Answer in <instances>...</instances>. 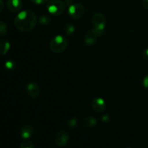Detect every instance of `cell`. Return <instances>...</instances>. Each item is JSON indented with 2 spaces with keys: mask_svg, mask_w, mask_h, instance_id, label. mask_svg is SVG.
<instances>
[{
  "mask_svg": "<svg viewBox=\"0 0 148 148\" xmlns=\"http://www.w3.org/2000/svg\"><path fill=\"white\" fill-rule=\"evenodd\" d=\"M37 16L31 10H24L20 12L14 18V25L22 32L31 31L37 23Z\"/></svg>",
  "mask_w": 148,
  "mask_h": 148,
  "instance_id": "6da1fadb",
  "label": "cell"
},
{
  "mask_svg": "<svg viewBox=\"0 0 148 148\" xmlns=\"http://www.w3.org/2000/svg\"><path fill=\"white\" fill-rule=\"evenodd\" d=\"M68 46V40L62 36H56L51 39L49 43V49L56 53L64 51Z\"/></svg>",
  "mask_w": 148,
  "mask_h": 148,
  "instance_id": "7a4b0ae2",
  "label": "cell"
},
{
  "mask_svg": "<svg viewBox=\"0 0 148 148\" xmlns=\"http://www.w3.org/2000/svg\"><path fill=\"white\" fill-rule=\"evenodd\" d=\"M92 25L98 36L102 35L106 25V18L105 15L101 12L95 13L92 17Z\"/></svg>",
  "mask_w": 148,
  "mask_h": 148,
  "instance_id": "3957f363",
  "label": "cell"
},
{
  "mask_svg": "<svg viewBox=\"0 0 148 148\" xmlns=\"http://www.w3.org/2000/svg\"><path fill=\"white\" fill-rule=\"evenodd\" d=\"M46 8L51 15L59 16L64 12L66 4L61 0H51L48 2Z\"/></svg>",
  "mask_w": 148,
  "mask_h": 148,
  "instance_id": "277c9868",
  "label": "cell"
},
{
  "mask_svg": "<svg viewBox=\"0 0 148 148\" xmlns=\"http://www.w3.org/2000/svg\"><path fill=\"white\" fill-rule=\"evenodd\" d=\"M85 12V8L82 4L79 3H75V4H71L68 9V14L70 16L71 18L77 19L81 18L83 17Z\"/></svg>",
  "mask_w": 148,
  "mask_h": 148,
  "instance_id": "5b68a950",
  "label": "cell"
},
{
  "mask_svg": "<svg viewBox=\"0 0 148 148\" xmlns=\"http://www.w3.org/2000/svg\"><path fill=\"white\" fill-rule=\"evenodd\" d=\"M69 140V134L66 131H60L54 137V143L59 147H64L67 145Z\"/></svg>",
  "mask_w": 148,
  "mask_h": 148,
  "instance_id": "8992f818",
  "label": "cell"
},
{
  "mask_svg": "<svg viewBox=\"0 0 148 148\" xmlns=\"http://www.w3.org/2000/svg\"><path fill=\"white\" fill-rule=\"evenodd\" d=\"M91 106H92V110L96 113L103 112L106 107L105 101L101 98H96L92 100Z\"/></svg>",
  "mask_w": 148,
  "mask_h": 148,
  "instance_id": "52a82bcc",
  "label": "cell"
},
{
  "mask_svg": "<svg viewBox=\"0 0 148 148\" xmlns=\"http://www.w3.org/2000/svg\"><path fill=\"white\" fill-rule=\"evenodd\" d=\"M26 89H27V92L28 93L29 96L32 98H38L40 94V87L36 83H34V82L28 84L27 85Z\"/></svg>",
  "mask_w": 148,
  "mask_h": 148,
  "instance_id": "ba28073f",
  "label": "cell"
},
{
  "mask_svg": "<svg viewBox=\"0 0 148 148\" xmlns=\"http://www.w3.org/2000/svg\"><path fill=\"white\" fill-rule=\"evenodd\" d=\"M7 7L9 11L16 13L20 11L23 7V3L21 0H7Z\"/></svg>",
  "mask_w": 148,
  "mask_h": 148,
  "instance_id": "9c48e42d",
  "label": "cell"
},
{
  "mask_svg": "<svg viewBox=\"0 0 148 148\" xmlns=\"http://www.w3.org/2000/svg\"><path fill=\"white\" fill-rule=\"evenodd\" d=\"M98 36V33L94 29L88 30L84 36V42L88 46H91L96 41Z\"/></svg>",
  "mask_w": 148,
  "mask_h": 148,
  "instance_id": "30bf717a",
  "label": "cell"
},
{
  "mask_svg": "<svg viewBox=\"0 0 148 148\" xmlns=\"http://www.w3.org/2000/svg\"><path fill=\"white\" fill-rule=\"evenodd\" d=\"M34 133V129L30 125H25L20 130V136L24 140H27L33 136Z\"/></svg>",
  "mask_w": 148,
  "mask_h": 148,
  "instance_id": "8fae6325",
  "label": "cell"
},
{
  "mask_svg": "<svg viewBox=\"0 0 148 148\" xmlns=\"http://www.w3.org/2000/svg\"><path fill=\"white\" fill-rule=\"evenodd\" d=\"M10 43L6 38H0V56H4L8 52Z\"/></svg>",
  "mask_w": 148,
  "mask_h": 148,
  "instance_id": "7c38bea8",
  "label": "cell"
},
{
  "mask_svg": "<svg viewBox=\"0 0 148 148\" xmlns=\"http://www.w3.org/2000/svg\"><path fill=\"white\" fill-rule=\"evenodd\" d=\"M82 124H83V126H85L87 128H91L96 125L97 120L94 117H87L83 120Z\"/></svg>",
  "mask_w": 148,
  "mask_h": 148,
  "instance_id": "4fadbf2b",
  "label": "cell"
},
{
  "mask_svg": "<svg viewBox=\"0 0 148 148\" xmlns=\"http://www.w3.org/2000/svg\"><path fill=\"white\" fill-rule=\"evenodd\" d=\"M75 30V26L71 23H66L63 27V31L66 36H71L74 33Z\"/></svg>",
  "mask_w": 148,
  "mask_h": 148,
  "instance_id": "5bb4252c",
  "label": "cell"
},
{
  "mask_svg": "<svg viewBox=\"0 0 148 148\" xmlns=\"http://www.w3.org/2000/svg\"><path fill=\"white\" fill-rule=\"evenodd\" d=\"M38 22L42 25H47L49 23H51V18L50 16L47 15V14H43V15L39 17Z\"/></svg>",
  "mask_w": 148,
  "mask_h": 148,
  "instance_id": "9a60e30c",
  "label": "cell"
},
{
  "mask_svg": "<svg viewBox=\"0 0 148 148\" xmlns=\"http://www.w3.org/2000/svg\"><path fill=\"white\" fill-rule=\"evenodd\" d=\"M78 124V120L76 118H72L68 121L67 126L69 129L73 130V129L76 128L77 127Z\"/></svg>",
  "mask_w": 148,
  "mask_h": 148,
  "instance_id": "2e32d148",
  "label": "cell"
},
{
  "mask_svg": "<svg viewBox=\"0 0 148 148\" xmlns=\"http://www.w3.org/2000/svg\"><path fill=\"white\" fill-rule=\"evenodd\" d=\"M20 148H34V145L32 143V141L27 139L22 142Z\"/></svg>",
  "mask_w": 148,
  "mask_h": 148,
  "instance_id": "e0dca14e",
  "label": "cell"
},
{
  "mask_svg": "<svg viewBox=\"0 0 148 148\" xmlns=\"http://www.w3.org/2000/svg\"><path fill=\"white\" fill-rule=\"evenodd\" d=\"M8 28L5 23L0 20V36H4L7 33Z\"/></svg>",
  "mask_w": 148,
  "mask_h": 148,
  "instance_id": "ac0fdd59",
  "label": "cell"
},
{
  "mask_svg": "<svg viewBox=\"0 0 148 148\" xmlns=\"http://www.w3.org/2000/svg\"><path fill=\"white\" fill-rule=\"evenodd\" d=\"M4 66L7 69H13L15 66V64L12 61H7L6 63L4 64Z\"/></svg>",
  "mask_w": 148,
  "mask_h": 148,
  "instance_id": "d6986e66",
  "label": "cell"
},
{
  "mask_svg": "<svg viewBox=\"0 0 148 148\" xmlns=\"http://www.w3.org/2000/svg\"><path fill=\"white\" fill-rule=\"evenodd\" d=\"M31 2L34 3L36 4H38V5H41V4H45L48 2L49 0H30Z\"/></svg>",
  "mask_w": 148,
  "mask_h": 148,
  "instance_id": "ffe728a7",
  "label": "cell"
},
{
  "mask_svg": "<svg viewBox=\"0 0 148 148\" xmlns=\"http://www.w3.org/2000/svg\"><path fill=\"white\" fill-rule=\"evenodd\" d=\"M143 85L145 88V89H147L148 90V76H146L143 79Z\"/></svg>",
  "mask_w": 148,
  "mask_h": 148,
  "instance_id": "44dd1931",
  "label": "cell"
},
{
  "mask_svg": "<svg viewBox=\"0 0 148 148\" xmlns=\"http://www.w3.org/2000/svg\"><path fill=\"white\" fill-rule=\"evenodd\" d=\"M143 56L145 59L148 60V49H145L143 51Z\"/></svg>",
  "mask_w": 148,
  "mask_h": 148,
  "instance_id": "7402d4cb",
  "label": "cell"
},
{
  "mask_svg": "<svg viewBox=\"0 0 148 148\" xmlns=\"http://www.w3.org/2000/svg\"><path fill=\"white\" fill-rule=\"evenodd\" d=\"M142 4H143V6L144 7V8L148 10V0H143L142 1Z\"/></svg>",
  "mask_w": 148,
  "mask_h": 148,
  "instance_id": "603a6c76",
  "label": "cell"
},
{
  "mask_svg": "<svg viewBox=\"0 0 148 148\" xmlns=\"http://www.w3.org/2000/svg\"><path fill=\"white\" fill-rule=\"evenodd\" d=\"M109 119H110V117L108 116V115H105L102 117V121H105V122L106 121H109Z\"/></svg>",
  "mask_w": 148,
  "mask_h": 148,
  "instance_id": "cb8c5ba5",
  "label": "cell"
},
{
  "mask_svg": "<svg viewBox=\"0 0 148 148\" xmlns=\"http://www.w3.org/2000/svg\"><path fill=\"white\" fill-rule=\"evenodd\" d=\"M4 2H3L2 0H0V13L3 11L4 10Z\"/></svg>",
  "mask_w": 148,
  "mask_h": 148,
  "instance_id": "d4e9b609",
  "label": "cell"
},
{
  "mask_svg": "<svg viewBox=\"0 0 148 148\" xmlns=\"http://www.w3.org/2000/svg\"><path fill=\"white\" fill-rule=\"evenodd\" d=\"M126 148H132V147H126Z\"/></svg>",
  "mask_w": 148,
  "mask_h": 148,
  "instance_id": "484cf974",
  "label": "cell"
}]
</instances>
